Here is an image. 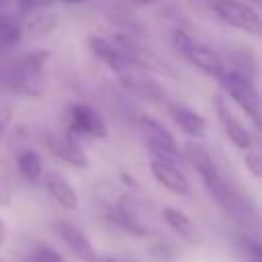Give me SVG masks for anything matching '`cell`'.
Instances as JSON below:
<instances>
[{
  "mask_svg": "<svg viewBox=\"0 0 262 262\" xmlns=\"http://www.w3.org/2000/svg\"><path fill=\"white\" fill-rule=\"evenodd\" d=\"M59 25V16L57 12L49 10V8H41L29 14V18L23 23V39H45L49 37Z\"/></svg>",
  "mask_w": 262,
  "mask_h": 262,
  "instance_id": "2e32d148",
  "label": "cell"
},
{
  "mask_svg": "<svg viewBox=\"0 0 262 262\" xmlns=\"http://www.w3.org/2000/svg\"><path fill=\"white\" fill-rule=\"evenodd\" d=\"M70 119V131L72 135H82L90 139H106L108 137V127L102 119V115L90 106V104H72L68 111Z\"/></svg>",
  "mask_w": 262,
  "mask_h": 262,
  "instance_id": "52a82bcc",
  "label": "cell"
},
{
  "mask_svg": "<svg viewBox=\"0 0 262 262\" xmlns=\"http://www.w3.org/2000/svg\"><path fill=\"white\" fill-rule=\"evenodd\" d=\"M211 10L229 27L246 33V35H254L258 37L262 31V20L258 10L244 2V0H209Z\"/></svg>",
  "mask_w": 262,
  "mask_h": 262,
  "instance_id": "8992f818",
  "label": "cell"
},
{
  "mask_svg": "<svg viewBox=\"0 0 262 262\" xmlns=\"http://www.w3.org/2000/svg\"><path fill=\"white\" fill-rule=\"evenodd\" d=\"M53 0H20L18 2V14H31L41 8H49Z\"/></svg>",
  "mask_w": 262,
  "mask_h": 262,
  "instance_id": "cb8c5ba5",
  "label": "cell"
},
{
  "mask_svg": "<svg viewBox=\"0 0 262 262\" xmlns=\"http://www.w3.org/2000/svg\"><path fill=\"white\" fill-rule=\"evenodd\" d=\"M127 2L135 4V6H154V4H158L160 0H127Z\"/></svg>",
  "mask_w": 262,
  "mask_h": 262,
  "instance_id": "4316f807",
  "label": "cell"
},
{
  "mask_svg": "<svg viewBox=\"0 0 262 262\" xmlns=\"http://www.w3.org/2000/svg\"><path fill=\"white\" fill-rule=\"evenodd\" d=\"M6 2H8V0H0V12L4 10V6H6Z\"/></svg>",
  "mask_w": 262,
  "mask_h": 262,
  "instance_id": "f546056e",
  "label": "cell"
},
{
  "mask_svg": "<svg viewBox=\"0 0 262 262\" xmlns=\"http://www.w3.org/2000/svg\"><path fill=\"white\" fill-rule=\"evenodd\" d=\"M137 127H139V133H141V137H143V141L149 147L154 158L168 160L174 164H178V160H182L180 158V145H178L174 133L164 123H160L158 119H154L149 115H141L137 119Z\"/></svg>",
  "mask_w": 262,
  "mask_h": 262,
  "instance_id": "5b68a950",
  "label": "cell"
},
{
  "mask_svg": "<svg viewBox=\"0 0 262 262\" xmlns=\"http://www.w3.org/2000/svg\"><path fill=\"white\" fill-rule=\"evenodd\" d=\"M61 2H66V4H82L86 0H61Z\"/></svg>",
  "mask_w": 262,
  "mask_h": 262,
  "instance_id": "f1b7e54d",
  "label": "cell"
},
{
  "mask_svg": "<svg viewBox=\"0 0 262 262\" xmlns=\"http://www.w3.org/2000/svg\"><path fill=\"white\" fill-rule=\"evenodd\" d=\"M35 262H66V258L49 246H39L35 252Z\"/></svg>",
  "mask_w": 262,
  "mask_h": 262,
  "instance_id": "603a6c76",
  "label": "cell"
},
{
  "mask_svg": "<svg viewBox=\"0 0 262 262\" xmlns=\"http://www.w3.org/2000/svg\"><path fill=\"white\" fill-rule=\"evenodd\" d=\"M16 168H18V174L29 182V184H37L41 182V176H43V170H45V164H43V158L33 151V149H23L16 154Z\"/></svg>",
  "mask_w": 262,
  "mask_h": 262,
  "instance_id": "d6986e66",
  "label": "cell"
},
{
  "mask_svg": "<svg viewBox=\"0 0 262 262\" xmlns=\"http://www.w3.org/2000/svg\"><path fill=\"white\" fill-rule=\"evenodd\" d=\"M215 102V113H217V119L227 135V139L237 147V149H250L252 143H254V137L250 133V129L242 123V119L233 113V108L229 106V102L223 98V94H215L213 98Z\"/></svg>",
  "mask_w": 262,
  "mask_h": 262,
  "instance_id": "ba28073f",
  "label": "cell"
},
{
  "mask_svg": "<svg viewBox=\"0 0 262 262\" xmlns=\"http://www.w3.org/2000/svg\"><path fill=\"white\" fill-rule=\"evenodd\" d=\"M100 262H123V260H117V258H108V256H104V258H100Z\"/></svg>",
  "mask_w": 262,
  "mask_h": 262,
  "instance_id": "83f0119b",
  "label": "cell"
},
{
  "mask_svg": "<svg viewBox=\"0 0 262 262\" xmlns=\"http://www.w3.org/2000/svg\"><path fill=\"white\" fill-rule=\"evenodd\" d=\"M23 39V20L18 12H0V55L14 49Z\"/></svg>",
  "mask_w": 262,
  "mask_h": 262,
  "instance_id": "ac0fdd59",
  "label": "cell"
},
{
  "mask_svg": "<svg viewBox=\"0 0 262 262\" xmlns=\"http://www.w3.org/2000/svg\"><path fill=\"white\" fill-rule=\"evenodd\" d=\"M223 92L246 113V117H250V121L254 125L260 123V94H258V86H256V80L235 72V70H229L225 66V70L217 76Z\"/></svg>",
  "mask_w": 262,
  "mask_h": 262,
  "instance_id": "3957f363",
  "label": "cell"
},
{
  "mask_svg": "<svg viewBox=\"0 0 262 262\" xmlns=\"http://www.w3.org/2000/svg\"><path fill=\"white\" fill-rule=\"evenodd\" d=\"M170 119L190 139H203L207 135V119L186 104H168Z\"/></svg>",
  "mask_w": 262,
  "mask_h": 262,
  "instance_id": "5bb4252c",
  "label": "cell"
},
{
  "mask_svg": "<svg viewBox=\"0 0 262 262\" xmlns=\"http://www.w3.org/2000/svg\"><path fill=\"white\" fill-rule=\"evenodd\" d=\"M88 47H90L92 55H94L98 61H102L113 74H119V72L129 63L127 55L119 49V45H117L113 39H104V37L92 35V37L88 39Z\"/></svg>",
  "mask_w": 262,
  "mask_h": 262,
  "instance_id": "9a60e30c",
  "label": "cell"
},
{
  "mask_svg": "<svg viewBox=\"0 0 262 262\" xmlns=\"http://www.w3.org/2000/svg\"><path fill=\"white\" fill-rule=\"evenodd\" d=\"M14 199V188L8 176L0 174V207H10Z\"/></svg>",
  "mask_w": 262,
  "mask_h": 262,
  "instance_id": "7402d4cb",
  "label": "cell"
},
{
  "mask_svg": "<svg viewBox=\"0 0 262 262\" xmlns=\"http://www.w3.org/2000/svg\"><path fill=\"white\" fill-rule=\"evenodd\" d=\"M244 164H246V168L252 172L254 178H260V176H262V162H260L258 151L244 149Z\"/></svg>",
  "mask_w": 262,
  "mask_h": 262,
  "instance_id": "44dd1931",
  "label": "cell"
},
{
  "mask_svg": "<svg viewBox=\"0 0 262 262\" xmlns=\"http://www.w3.org/2000/svg\"><path fill=\"white\" fill-rule=\"evenodd\" d=\"M172 43H174V49H176L190 66H194V68L201 70L203 74L217 78V76L225 70L223 57H221L213 47H209V45L201 43L199 39L190 37L186 31L176 29L174 35H172Z\"/></svg>",
  "mask_w": 262,
  "mask_h": 262,
  "instance_id": "277c9868",
  "label": "cell"
},
{
  "mask_svg": "<svg viewBox=\"0 0 262 262\" xmlns=\"http://www.w3.org/2000/svg\"><path fill=\"white\" fill-rule=\"evenodd\" d=\"M164 221L166 225L186 244L190 246H196L201 242V233H199V227L194 225V221L180 209L176 207H166L164 209Z\"/></svg>",
  "mask_w": 262,
  "mask_h": 262,
  "instance_id": "e0dca14e",
  "label": "cell"
},
{
  "mask_svg": "<svg viewBox=\"0 0 262 262\" xmlns=\"http://www.w3.org/2000/svg\"><path fill=\"white\" fill-rule=\"evenodd\" d=\"M149 170H151V176L158 180V184H162L172 194H178V196H190L192 194V182L178 168V164L168 162V160H160V158H151Z\"/></svg>",
  "mask_w": 262,
  "mask_h": 262,
  "instance_id": "30bf717a",
  "label": "cell"
},
{
  "mask_svg": "<svg viewBox=\"0 0 262 262\" xmlns=\"http://www.w3.org/2000/svg\"><path fill=\"white\" fill-rule=\"evenodd\" d=\"M180 158L186 160L201 176V180L205 182L207 190L215 196V201L227 209L231 215H237L244 211V203L242 199L233 192V188L227 184V180L221 176L211 151L201 143V139H186L180 145Z\"/></svg>",
  "mask_w": 262,
  "mask_h": 262,
  "instance_id": "6da1fadb",
  "label": "cell"
},
{
  "mask_svg": "<svg viewBox=\"0 0 262 262\" xmlns=\"http://www.w3.org/2000/svg\"><path fill=\"white\" fill-rule=\"evenodd\" d=\"M117 78H119L129 90H133L135 94H139V96H143V98H147V100H151V102H158V100L164 98V88L151 78V72L139 68V66L133 63L131 59H129V63L117 74Z\"/></svg>",
  "mask_w": 262,
  "mask_h": 262,
  "instance_id": "9c48e42d",
  "label": "cell"
},
{
  "mask_svg": "<svg viewBox=\"0 0 262 262\" xmlns=\"http://www.w3.org/2000/svg\"><path fill=\"white\" fill-rule=\"evenodd\" d=\"M229 61H231L229 70H235V72H239V74H244V76L256 80L258 63H256V55L252 53V49L239 47V49L231 51V53H229Z\"/></svg>",
  "mask_w": 262,
  "mask_h": 262,
  "instance_id": "ffe728a7",
  "label": "cell"
},
{
  "mask_svg": "<svg viewBox=\"0 0 262 262\" xmlns=\"http://www.w3.org/2000/svg\"><path fill=\"white\" fill-rule=\"evenodd\" d=\"M53 227H55L59 239L70 248V252L76 258H80L82 262H100V256L96 254V250L90 244L88 235L78 225H74L70 221H57Z\"/></svg>",
  "mask_w": 262,
  "mask_h": 262,
  "instance_id": "8fae6325",
  "label": "cell"
},
{
  "mask_svg": "<svg viewBox=\"0 0 262 262\" xmlns=\"http://www.w3.org/2000/svg\"><path fill=\"white\" fill-rule=\"evenodd\" d=\"M47 147L57 160L66 162L72 168L86 170L90 166L88 156L72 135H47Z\"/></svg>",
  "mask_w": 262,
  "mask_h": 262,
  "instance_id": "4fadbf2b",
  "label": "cell"
},
{
  "mask_svg": "<svg viewBox=\"0 0 262 262\" xmlns=\"http://www.w3.org/2000/svg\"><path fill=\"white\" fill-rule=\"evenodd\" d=\"M254 2H258V0H254Z\"/></svg>",
  "mask_w": 262,
  "mask_h": 262,
  "instance_id": "4dcf8cb0",
  "label": "cell"
},
{
  "mask_svg": "<svg viewBox=\"0 0 262 262\" xmlns=\"http://www.w3.org/2000/svg\"><path fill=\"white\" fill-rule=\"evenodd\" d=\"M47 59L49 51L45 49H35L27 55H20L16 61L0 68V86L23 96L43 94Z\"/></svg>",
  "mask_w": 262,
  "mask_h": 262,
  "instance_id": "7a4b0ae2",
  "label": "cell"
},
{
  "mask_svg": "<svg viewBox=\"0 0 262 262\" xmlns=\"http://www.w3.org/2000/svg\"><path fill=\"white\" fill-rule=\"evenodd\" d=\"M10 119H12V111H10L6 104H0V137L6 133Z\"/></svg>",
  "mask_w": 262,
  "mask_h": 262,
  "instance_id": "d4e9b609",
  "label": "cell"
},
{
  "mask_svg": "<svg viewBox=\"0 0 262 262\" xmlns=\"http://www.w3.org/2000/svg\"><path fill=\"white\" fill-rule=\"evenodd\" d=\"M6 235H8V229H6V223H4V219L0 217V246L6 242Z\"/></svg>",
  "mask_w": 262,
  "mask_h": 262,
  "instance_id": "484cf974",
  "label": "cell"
},
{
  "mask_svg": "<svg viewBox=\"0 0 262 262\" xmlns=\"http://www.w3.org/2000/svg\"><path fill=\"white\" fill-rule=\"evenodd\" d=\"M41 182L45 186V190L53 196V201L63 207V209H70V211H76L78 209V192L72 184V180L59 172V170H43V176H41Z\"/></svg>",
  "mask_w": 262,
  "mask_h": 262,
  "instance_id": "7c38bea8",
  "label": "cell"
}]
</instances>
